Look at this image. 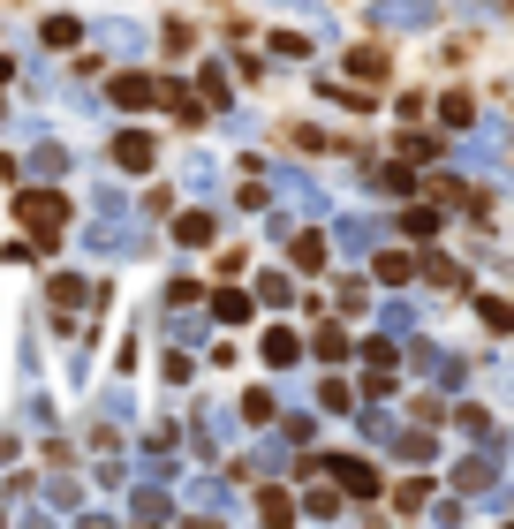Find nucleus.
Returning a JSON list of instances; mask_svg holds the SVG:
<instances>
[{"instance_id": "nucleus-21", "label": "nucleus", "mask_w": 514, "mask_h": 529, "mask_svg": "<svg viewBox=\"0 0 514 529\" xmlns=\"http://www.w3.org/2000/svg\"><path fill=\"white\" fill-rule=\"evenodd\" d=\"M38 38H46L53 53H69V46H84V23H76V16H46V23H38Z\"/></svg>"}, {"instance_id": "nucleus-4", "label": "nucleus", "mask_w": 514, "mask_h": 529, "mask_svg": "<svg viewBox=\"0 0 514 529\" xmlns=\"http://www.w3.org/2000/svg\"><path fill=\"white\" fill-rule=\"evenodd\" d=\"M318 461H326V477L341 484L348 499H378V469L363 454H318Z\"/></svg>"}, {"instance_id": "nucleus-27", "label": "nucleus", "mask_w": 514, "mask_h": 529, "mask_svg": "<svg viewBox=\"0 0 514 529\" xmlns=\"http://www.w3.org/2000/svg\"><path fill=\"white\" fill-rule=\"evenodd\" d=\"M401 235L431 242V235H439V212H431V205H409V212H401Z\"/></svg>"}, {"instance_id": "nucleus-33", "label": "nucleus", "mask_w": 514, "mask_h": 529, "mask_svg": "<svg viewBox=\"0 0 514 529\" xmlns=\"http://www.w3.org/2000/svg\"><path fill=\"white\" fill-rule=\"evenodd\" d=\"M477 318H484V333H514V310L499 303V295H484V303H477Z\"/></svg>"}, {"instance_id": "nucleus-18", "label": "nucleus", "mask_w": 514, "mask_h": 529, "mask_svg": "<svg viewBox=\"0 0 514 529\" xmlns=\"http://www.w3.org/2000/svg\"><path fill=\"white\" fill-rule=\"evenodd\" d=\"M454 167H469V174H499V121H492V137H484V144H462V152H454Z\"/></svg>"}, {"instance_id": "nucleus-8", "label": "nucleus", "mask_w": 514, "mask_h": 529, "mask_svg": "<svg viewBox=\"0 0 514 529\" xmlns=\"http://www.w3.org/2000/svg\"><path fill=\"white\" fill-rule=\"evenodd\" d=\"M409 363H416L424 378H439L446 393H454V386L469 378V371H462V356H446V348H431V341H416V348H409Z\"/></svg>"}, {"instance_id": "nucleus-24", "label": "nucleus", "mask_w": 514, "mask_h": 529, "mask_svg": "<svg viewBox=\"0 0 514 529\" xmlns=\"http://www.w3.org/2000/svg\"><path fill=\"white\" fill-rule=\"evenodd\" d=\"M250 295H242V288H220V295H212V318H220V325H242V318H250Z\"/></svg>"}, {"instance_id": "nucleus-26", "label": "nucleus", "mask_w": 514, "mask_h": 529, "mask_svg": "<svg viewBox=\"0 0 514 529\" xmlns=\"http://www.w3.org/2000/svg\"><path fill=\"white\" fill-rule=\"evenodd\" d=\"M454 424H462V431H469L477 446H499V424H492L484 409H454Z\"/></svg>"}, {"instance_id": "nucleus-29", "label": "nucleus", "mask_w": 514, "mask_h": 529, "mask_svg": "<svg viewBox=\"0 0 514 529\" xmlns=\"http://www.w3.org/2000/svg\"><path fill=\"white\" fill-rule=\"evenodd\" d=\"M326 235H295V265H303V273H318V265H326Z\"/></svg>"}, {"instance_id": "nucleus-35", "label": "nucleus", "mask_w": 514, "mask_h": 529, "mask_svg": "<svg viewBox=\"0 0 514 529\" xmlns=\"http://www.w3.org/2000/svg\"><path fill=\"white\" fill-rule=\"evenodd\" d=\"M439 121H446V129H469V121H477V106L454 91V99H439Z\"/></svg>"}, {"instance_id": "nucleus-31", "label": "nucleus", "mask_w": 514, "mask_h": 529, "mask_svg": "<svg viewBox=\"0 0 514 529\" xmlns=\"http://www.w3.org/2000/svg\"><path fill=\"white\" fill-rule=\"evenodd\" d=\"M356 416H363V431H371V439H386V431H394V409H386V401H356Z\"/></svg>"}, {"instance_id": "nucleus-2", "label": "nucleus", "mask_w": 514, "mask_h": 529, "mask_svg": "<svg viewBox=\"0 0 514 529\" xmlns=\"http://www.w3.org/2000/svg\"><path fill=\"white\" fill-rule=\"evenodd\" d=\"M386 235H394V227H386V220H363V212H348V220H333L326 250H333V257H371V250H378V242H386Z\"/></svg>"}, {"instance_id": "nucleus-22", "label": "nucleus", "mask_w": 514, "mask_h": 529, "mask_svg": "<svg viewBox=\"0 0 514 529\" xmlns=\"http://www.w3.org/2000/svg\"><path fill=\"white\" fill-rule=\"evenodd\" d=\"M250 303H265V310H288V303H295V280H288V273H257V295H250Z\"/></svg>"}, {"instance_id": "nucleus-1", "label": "nucleus", "mask_w": 514, "mask_h": 529, "mask_svg": "<svg viewBox=\"0 0 514 529\" xmlns=\"http://www.w3.org/2000/svg\"><path fill=\"white\" fill-rule=\"evenodd\" d=\"M16 220H23V235H61L69 197H61V189H23V197H16Z\"/></svg>"}, {"instance_id": "nucleus-14", "label": "nucleus", "mask_w": 514, "mask_h": 529, "mask_svg": "<svg viewBox=\"0 0 514 529\" xmlns=\"http://www.w3.org/2000/svg\"><path fill=\"white\" fill-rule=\"evenodd\" d=\"M212 235H220V220H212V212L205 205H189L182 212V220H174V242H182V250H205V242Z\"/></svg>"}, {"instance_id": "nucleus-28", "label": "nucleus", "mask_w": 514, "mask_h": 529, "mask_svg": "<svg viewBox=\"0 0 514 529\" xmlns=\"http://www.w3.org/2000/svg\"><path fill=\"white\" fill-rule=\"evenodd\" d=\"M99 409L114 416V424H129V416H137V393H129V386H106V393H99Z\"/></svg>"}, {"instance_id": "nucleus-41", "label": "nucleus", "mask_w": 514, "mask_h": 529, "mask_svg": "<svg viewBox=\"0 0 514 529\" xmlns=\"http://www.w3.org/2000/svg\"><path fill=\"white\" fill-rule=\"evenodd\" d=\"M265 522H295V499L280 492V484H273V492H265Z\"/></svg>"}, {"instance_id": "nucleus-44", "label": "nucleus", "mask_w": 514, "mask_h": 529, "mask_svg": "<svg viewBox=\"0 0 514 529\" xmlns=\"http://www.w3.org/2000/svg\"><path fill=\"white\" fill-rule=\"evenodd\" d=\"M167 333H174V341H189V348H197V341H205V318H167Z\"/></svg>"}, {"instance_id": "nucleus-23", "label": "nucleus", "mask_w": 514, "mask_h": 529, "mask_svg": "<svg viewBox=\"0 0 514 529\" xmlns=\"http://www.w3.org/2000/svg\"><path fill=\"white\" fill-rule=\"evenodd\" d=\"M303 514H310V522H341V492H333V484H310V492H303Z\"/></svg>"}, {"instance_id": "nucleus-6", "label": "nucleus", "mask_w": 514, "mask_h": 529, "mask_svg": "<svg viewBox=\"0 0 514 529\" xmlns=\"http://www.w3.org/2000/svg\"><path fill=\"white\" fill-rule=\"evenodd\" d=\"M431 16H439V0H378V8H371L378 31H424Z\"/></svg>"}, {"instance_id": "nucleus-9", "label": "nucleus", "mask_w": 514, "mask_h": 529, "mask_svg": "<svg viewBox=\"0 0 514 529\" xmlns=\"http://www.w3.org/2000/svg\"><path fill=\"white\" fill-rule=\"evenodd\" d=\"M152 159H159V144L144 137V129H121L114 137V167L121 174H152Z\"/></svg>"}, {"instance_id": "nucleus-25", "label": "nucleus", "mask_w": 514, "mask_h": 529, "mask_svg": "<svg viewBox=\"0 0 514 529\" xmlns=\"http://www.w3.org/2000/svg\"><path fill=\"white\" fill-rule=\"evenodd\" d=\"M356 401H394V363H371V371H363V393Z\"/></svg>"}, {"instance_id": "nucleus-36", "label": "nucleus", "mask_w": 514, "mask_h": 529, "mask_svg": "<svg viewBox=\"0 0 514 529\" xmlns=\"http://www.w3.org/2000/svg\"><path fill=\"white\" fill-rule=\"evenodd\" d=\"M386 439L401 446V461H431V439H424V431H386Z\"/></svg>"}, {"instance_id": "nucleus-15", "label": "nucleus", "mask_w": 514, "mask_h": 529, "mask_svg": "<svg viewBox=\"0 0 514 529\" xmlns=\"http://www.w3.org/2000/svg\"><path fill=\"white\" fill-rule=\"evenodd\" d=\"M84 303H99V288H91V280H69V273L53 280V310H61V325H69Z\"/></svg>"}, {"instance_id": "nucleus-37", "label": "nucleus", "mask_w": 514, "mask_h": 529, "mask_svg": "<svg viewBox=\"0 0 514 529\" xmlns=\"http://www.w3.org/2000/svg\"><path fill=\"white\" fill-rule=\"evenodd\" d=\"M424 280H446V288H462V265H454V257H439V250H431V257H424Z\"/></svg>"}, {"instance_id": "nucleus-11", "label": "nucleus", "mask_w": 514, "mask_h": 529, "mask_svg": "<svg viewBox=\"0 0 514 529\" xmlns=\"http://www.w3.org/2000/svg\"><path fill=\"white\" fill-rule=\"evenodd\" d=\"M106 99H114L121 114H144V106H159V91H152V76L129 69V76H114V91H106Z\"/></svg>"}, {"instance_id": "nucleus-3", "label": "nucleus", "mask_w": 514, "mask_h": 529, "mask_svg": "<svg viewBox=\"0 0 514 529\" xmlns=\"http://www.w3.org/2000/svg\"><path fill=\"white\" fill-rule=\"evenodd\" d=\"M499 461H507L499 446H477V454H469L462 469H454V484H462V492H484L492 507H507V484H499Z\"/></svg>"}, {"instance_id": "nucleus-17", "label": "nucleus", "mask_w": 514, "mask_h": 529, "mask_svg": "<svg viewBox=\"0 0 514 529\" xmlns=\"http://www.w3.org/2000/svg\"><path fill=\"white\" fill-rule=\"evenodd\" d=\"M84 38H99V46L121 53V61H129V53H144V31H137V23H99V31H84Z\"/></svg>"}, {"instance_id": "nucleus-10", "label": "nucleus", "mask_w": 514, "mask_h": 529, "mask_svg": "<svg viewBox=\"0 0 514 529\" xmlns=\"http://www.w3.org/2000/svg\"><path fill=\"white\" fill-rule=\"evenodd\" d=\"M257 356L273 363V371H295V356H303V333H295V325H265V341H257Z\"/></svg>"}, {"instance_id": "nucleus-42", "label": "nucleus", "mask_w": 514, "mask_h": 529, "mask_svg": "<svg viewBox=\"0 0 514 529\" xmlns=\"http://www.w3.org/2000/svg\"><path fill=\"white\" fill-rule=\"evenodd\" d=\"M242 416H250V424H265V416H273V393H265V386L242 393Z\"/></svg>"}, {"instance_id": "nucleus-32", "label": "nucleus", "mask_w": 514, "mask_h": 529, "mask_svg": "<svg viewBox=\"0 0 514 529\" xmlns=\"http://www.w3.org/2000/svg\"><path fill=\"white\" fill-rule=\"evenodd\" d=\"M46 507H69L76 514V507H84V484H76V477H53L46 484Z\"/></svg>"}, {"instance_id": "nucleus-43", "label": "nucleus", "mask_w": 514, "mask_h": 529, "mask_svg": "<svg viewBox=\"0 0 514 529\" xmlns=\"http://www.w3.org/2000/svg\"><path fill=\"white\" fill-rule=\"evenodd\" d=\"M189 197H220V174H212V167H189Z\"/></svg>"}, {"instance_id": "nucleus-12", "label": "nucleus", "mask_w": 514, "mask_h": 529, "mask_svg": "<svg viewBox=\"0 0 514 529\" xmlns=\"http://www.w3.org/2000/svg\"><path fill=\"white\" fill-rule=\"evenodd\" d=\"M129 522H174V499L159 492V477H152V484H137V492H129Z\"/></svg>"}, {"instance_id": "nucleus-7", "label": "nucleus", "mask_w": 514, "mask_h": 529, "mask_svg": "<svg viewBox=\"0 0 514 529\" xmlns=\"http://www.w3.org/2000/svg\"><path fill=\"white\" fill-rule=\"evenodd\" d=\"M273 189L288 197V205H303L310 220H326V189L310 182V174H295V167H273Z\"/></svg>"}, {"instance_id": "nucleus-13", "label": "nucleus", "mask_w": 514, "mask_h": 529, "mask_svg": "<svg viewBox=\"0 0 514 529\" xmlns=\"http://www.w3.org/2000/svg\"><path fill=\"white\" fill-rule=\"evenodd\" d=\"M378 333H386V341H409L416 333V303L409 295H386V303H378Z\"/></svg>"}, {"instance_id": "nucleus-20", "label": "nucleus", "mask_w": 514, "mask_h": 529, "mask_svg": "<svg viewBox=\"0 0 514 529\" xmlns=\"http://www.w3.org/2000/svg\"><path fill=\"white\" fill-rule=\"evenodd\" d=\"M310 356H318V363H348V333H341V325H318V333H310Z\"/></svg>"}, {"instance_id": "nucleus-38", "label": "nucleus", "mask_w": 514, "mask_h": 529, "mask_svg": "<svg viewBox=\"0 0 514 529\" xmlns=\"http://www.w3.org/2000/svg\"><path fill=\"white\" fill-rule=\"evenodd\" d=\"M318 409H333V416H341V409H356V393H348L341 378H326V386H318Z\"/></svg>"}, {"instance_id": "nucleus-45", "label": "nucleus", "mask_w": 514, "mask_h": 529, "mask_svg": "<svg viewBox=\"0 0 514 529\" xmlns=\"http://www.w3.org/2000/svg\"><path fill=\"white\" fill-rule=\"evenodd\" d=\"M8 76H16V61H8V53H0V84H8Z\"/></svg>"}, {"instance_id": "nucleus-34", "label": "nucleus", "mask_w": 514, "mask_h": 529, "mask_svg": "<svg viewBox=\"0 0 514 529\" xmlns=\"http://www.w3.org/2000/svg\"><path fill=\"white\" fill-rule=\"evenodd\" d=\"M197 91H205L212 106H227V69H220V61H205V69H197Z\"/></svg>"}, {"instance_id": "nucleus-19", "label": "nucleus", "mask_w": 514, "mask_h": 529, "mask_svg": "<svg viewBox=\"0 0 514 529\" xmlns=\"http://www.w3.org/2000/svg\"><path fill=\"white\" fill-rule=\"evenodd\" d=\"M242 469H250V477H280V469H288V446H280V439L250 446V454H242Z\"/></svg>"}, {"instance_id": "nucleus-5", "label": "nucleus", "mask_w": 514, "mask_h": 529, "mask_svg": "<svg viewBox=\"0 0 514 529\" xmlns=\"http://www.w3.org/2000/svg\"><path fill=\"white\" fill-rule=\"evenodd\" d=\"M182 507H189V514H242V492H235L227 477H189Z\"/></svg>"}, {"instance_id": "nucleus-40", "label": "nucleus", "mask_w": 514, "mask_h": 529, "mask_svg": "<svg viewBox=\"0 0 514 529\" xmlns=\"http://www.w3.org/2000/svg\"><path fill=\"white\" fill-rule=\"evenodd\" d=\"M23 424H31V431H53V401H46V393H31V401H23Z\"/></svg>"}, {"instance_id": "nucleus-39", "label": "nucleus", "mask_w": 514, "mask_h": 529, "mask_svg": "<svg viewBox=\"0 0 514 529\" xmlns=\"http://www.w3.org/2000/svg\"><path fill=\"white\" fill-rule=\"evenodd\" d=\"M348 69H356V76H386V53H378V46H356V53H348Z\"/></svg>"}, {"instance_id": "nucleus-16", "label": "nucleus", "mask_w": 514, "mask_h": 529, "mask_svg": "<svg viewBox=\"0 0 514 529\" xmlns=\"http://www.w3.org/2000/svg\"><path fill=\"white\" fill-rule=\"evenodd\" d=\"M16 167H31L38 182H61V174H69V152H61V144H46V137H38V144H31V159H16Z\"/></svg>"}, {"instance_id": "nucleus-30", "label": "nucleus", "mask_w": 514, "mask_h": 529, "mask_svg": "<svg viewBox=\"0 0 514 529\" xmlns=\"http://www.w3.org/2000/svg\"><path fill=\"white\" fill-rule=\"evenodd\" d=\"M378 280H394V288H401V280H416V265H409L401 250H386V242H378Z\"/></svg>"}]
</instances>
